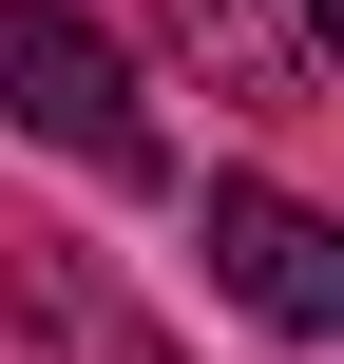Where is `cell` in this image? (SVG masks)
Wrapping results in <instances>:
<instances>
[{
  "instance_id": "cell-2",
  "label": "cell",
  "mask_w": 344,
  "mask_h": 364,
  "mask_svg": "<svg viewBox=\"0 0 344 364\" xmlns=\"http://www.w3.org/2000/svg\"><path fill=\"white\" fill-rule=\"evenodd\" d=\"M211 269H230V307L287 326V346L344 326V230L306 211V192H268V173H211Z\"/></svg>"
},
{
  "instance_id": "cell-1",
  "label": "cell",
  "mask_w": 344,
  "mask_h": 364,
  "mask_svg": "<svg viewBox=\"0 0 344 364\" xmlns=\"http://www.w3.org/2000/svg\"><path fill=\"white\" fill-rule=\"evenodd\" d=\"M0 115L19 134H57L77 173H115V192H153L172 173V134L134 115V77H115V38L77 19V0H0Z\"/></svg>"
},
{
  "instance_id": "cell-3",
  "label": "cell",
  "mask_w": 344,
  "mask_h": 364,
  "mask_svg": "<svg viewBox=\"0 0 344 364\" xmlns=\"http://www.w3.org/2000/svg\"><path fill=\"white\" fill-rule=\"evenodd\" d=\"M172 38H192L230 96H268V115H306V96H326V58H306V19H287V0H172Z\"/></svg>"
},
{
  "instance_id": "cell-4",
  "label": "cell",
  "mask_w": 344,
  "mask_h": 364,
  "mask_svg": "<svg viewBox=\"0 0 344 364\" xmlns=\"http://www.w3.org/2000/svg\"><path fill=\"white\" fill-rule=\"evenodd\" d=\"M19 326H38V364H172L96 269H77V250H38V269H19Z\"/></svg>"
}]
</instances>
